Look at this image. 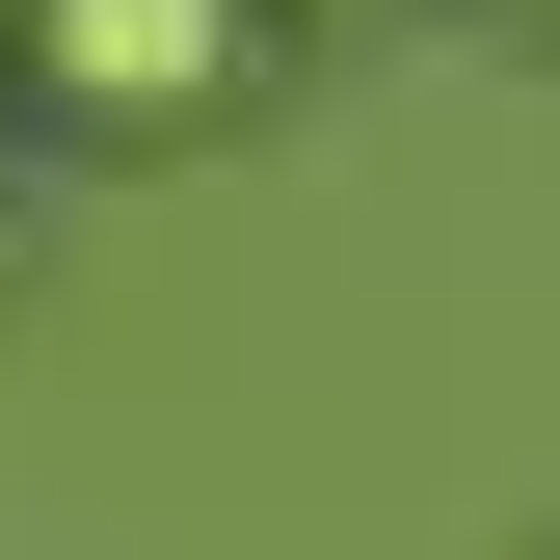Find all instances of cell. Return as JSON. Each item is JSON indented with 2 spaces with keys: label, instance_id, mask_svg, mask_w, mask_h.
<instances>
[{
  "label": "cell",
  "instance_id": "obj_1",
  "mask_svg": "<svg viewBox=\"0 0 560 560\" xmlns=\"http://www.w3.org/2000/svg\"><path fill=\"white\" fill-rule=\"evenodd\" d=\"M241 27L267 0H27V81L107 133H187V107H241Z\"/></svg>",
  "mask_w": 560,
  "mask_h": 560
},
{
  "label": "cell",
  "instance_id": "obj_2",
  "mask_svg": "<svg viewBox=\"0 0 560 560\" xmlns=\"http://www.w3.org/2000/svg\"><path fill=\"white\" fill-rule=\"evenodd\" d=\"M0 54H27V0H0Z\"/></svg>",
  "mask_w": 560,
  "mask_h": 560
}]
</instances>
